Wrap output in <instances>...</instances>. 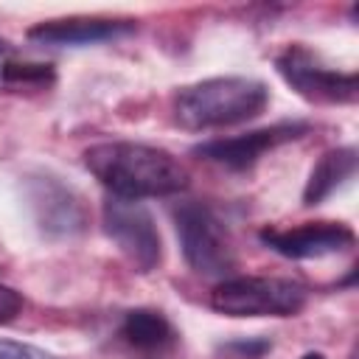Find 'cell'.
<instances>
[{"mask_svg":"<svg viewBox=\"0 0 359 359\" xmlns=\"http://www.w3.org/2000/svg\"><path fill=\"white\" fill-rule=\"evenodd\" d=\"M90 174L121 199L171 196L188 188L185 165L165 149L132 140L95 143L84 151Z\"/></svg>","mask_w":359,"mask_h":359,"instance_id":"1","label":"cell"},{"mask_svg":"<svg viewBox=\"0 0 359 359\" xmlns=\"http://www.w3.org/2000/svg\"><path fill=\"white\" fill-rule=\"evenodd\" d=\"M269 104L264 81L250 76H213L188 84L174 98V118L185 129H222L258 118Z\"/></svg>","mask_w":359,"mask_h":359,"instance_id":"2","label":"cell"},{"mask_svg":"<svg viewBox=\"0 0 359 359\" xmlns=\"http://www.w3.org/2000/svg\"><path fill=\"white\" fill-rule=\"evenodd\" d=\"M306 297L309 292L297 280L238 275L213 289L210 306L224 317H292L306 306Z\"/></svg>","mask_w":359,"mask_h":359,"instance_id":"3","label":"cell"},{"mask_svg":"<svg viewBox=\"0 0 359 359\" xmlns=\"http://www.w3.org/2000/svg\"><path fill=\"white\" fill-rule=\"evenodd\" d=\"M174 224L180 236V247L194 272L219 278L236 266L233 241L219 222V216L202 202H182L174 208Z\"/></svg>","mask_w":359,"mask_h":359,"instance_id":"4","label":"cell"},{"mask_svg":"<svg viewBox=\"0 0 359 359\" xmlns=\"http://www.w3.org/2000/svg\"><path fill=\"white\" fill-rule=\"evenodd\" d=\"M104 233L129 258L137 272H151L163 261V241L154 216L140 199L109 196L104 202Z\"/></svg>","mask_w":359,"mask_h":359,"instance_id":"5","label":"cell"},{"mask_svg":"<svg viewBox=\"0 0 359 359\" xmlns=\"http://www.w3.org/2000/svg\"><path fill=\"white\" fill-rule=\"evenodd\" d=\"M275 65H278V73L283 76V81L306 101H317V104L356 101V93H359L356 73H339V70L323 65L311 50H306L300 45L286 48Z\"/></svg>","mask_w":359,"mask_h":359,"instance_id":"6","label":"cell"},{"mask_svg":"<svg viewBox=\"0 0 359 359\" xmlns=\"http://www.w3.org/2000/svg\"><path fill=\"white\" fill-rule=\"evenodd\" d=\"M28 208L39 230L50 238H70L87 227V208L81 196L53 174H34L25 182Z\"/></svg>","mask_w":359,"mask_h":359,"instance_id":"7","label":"cell"},{"mask_svg":"<svg viewBox=\"0 0 359 359\" xmlns=\"http://www.w3.org/2000/svg\"><path fill=\"white\" fill-rule=\"evenodd\" d=\"M309 132V123L303 121H283V123H275V126H266V129H252L247 135H236V137H219V140H208V143H199L194 149V154L205 157V160H213L224 168H233V171H244L250 165H255L266 151L289 143V140H297Z\"/></svg>","mask_w":359,"mask_h":359,"instance_id":"8","label":"cell"},{"mask_svg":"<svg viewBox=\"0 0 359 359\" xmlns=\"http://www.w3.org/2000/svg\"><path fill=\"white\" fill-rule=\"evenodd\" d=\"M258 238L283 258H325L353 247V230L342 222H303L297 227H264Z\"/></svg>","mask_w":359,"mask_h":359,"instance_id":"9","label":"cell"},{"mask_svg":"<svg viewBox=\"0 0 359 359\" xmlns=\"http://www.w3.org/2000/svg\"><path fill=\"white\" fill-rule=\"evenodd\" d=\"M135 25L129 20H104V17H70V20H48L28 28V39L39 45H95L107 39H118L132 34Z\"/></svg>","mask_w":359,"mask_h":359,"instance_id":"10","label":"cell"},{"mask_svg":"<svg viewBox=\"0 0 359 359\" xmlns=\"http://www.w3.org/2000/svg\"><path fill=\"white\" fill-rule=\"evenodd\" d=\"M118 337L123 339V345H129L137 353L146 356H160L165 351H171L177 345V331L174 325L154 309H132L126 311Z\"/></svg>","mask_w":359,"mask_h":359,"instance_id":"11","label":"cell"},{"mask_svg":"<svg viewBox=\"0 0 359 359\" xmlns=\"http://www.w3.org/2000/svg\"><path fill=\"white\" fill-rule=\"evenodd\" d=\"M353 171H356V149L353 146L325 151L309 174V182L303 188V205H320L339 185H345L353 177Z\"/></svg>","mask_w":359,"mask_h":359,"instance_id":"12","label":"cell"},{"mask_svg":"<svg viewBox=\"0 0 359 359\" xmlns=\"http://www.w3.org/2000/svg\"><path fill=\"white\" fill-rule=\"evenodd\" d=\"M3 79L11 84H50L53 81V67L39 65V62H8L3 65Z\"/></svg>","mask_w":359,"mask_h":359,"instance_id":"13","label":"cell"},{"mask_svg":"<svg viewBox=\"0 0 359 359\" xmlns=\"http://www.w3.org/2000/svg\"><path fill=\"white\" fill-rule=\"evenodd\" d=\"M0 359H59L56 353L28 345V342H17V339H0Z\"/></svg>","mask_w":359,"mask_h":359,"instance_id":"14","label":"cell"},{"mask_svg":"<svg viewBox=\"0 0 359 359\" xmlns=\"http://www.w3.org/2000/svg\"><path fill=\"white\" fill-rule=\"evenodd\" d=\"M20 311H22V297H20V292H14L11 286L0 283V325H3V323H11Z\"/></svg>","mask_w":359,"mask_h":359,"instance_id":"15","label":"cell"},{"mask_svg":"<svg viewBox=\"0 0 359 359\" xmlns=\"http://www.w3.org/2000/svg\"><path fill=\"white\" fill-rule=\"evenodd\" d=\"M300 359H325V356H323L320 351H309V353H303Z\"/></svg>","mask_w":359,"mask_h":359,"instance_id":"16","label":"cell"}]
</instances>
